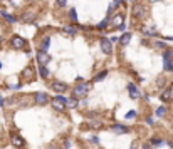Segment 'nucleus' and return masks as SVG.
<instances>
[{"mask_svg":"<svg viewBox=\"0 0 173 149\" xmlns=\"http://www.w3.org/2000/svg\"><path fill=\"white\" fill-rule=\"evenodd\" d=\"M51 104L56 111H64L66 107H67V99H66L64 96H57V97H54L51 101Z\"/></svg>","mask_w":173,"mask_h":149,"instance_id":"obj_1","label":"nucleus"},{"mask_svg":"<svg viewBox=\"0 0 173 149\" xmlns=\"http://www.w3.org/2000/svg\"><path fill=\"white\" fill-rule=\"evenodd\" d=\"M87 89H89V84H86V82H81L79 86H76L74 87V97H77V99H81V97H86V94H87Z\"/></svg>","mask_w":173,"mask_h":149,"instance_id":"obj_2","label":"nucleus"},{"mask_svg":"<svg viewBox=\"0 0 173 149\" xmlns=\"http://www.w3.org/2000/svg\"><path fill=\"white\" fill-rule=\"evenodd\" d=\"M49 62H51V55L46 50H37V64L39 66H47Z\"/></svg>","mask_w":173,"mask_h":149,"instance_id":"obj_3","label":"nucleus"},{"mask_svg":"<svg viewBox=\"0 0 173 149\" xmlns=\"http://www.w3.org/2000/svg\"><path fill=\"white\" fill-rule=\"evenodd\" d=\"M10 45L19 50V49H24V47H25V40L22 39V37H19V35H14V37H12V40H10Z\"/></svg>","mask_w":173,"mask_h":149,"instance_id":"obj_4","label":"nucleus"},{"mask_svg":"<svg viewBox=\"0 0 173 149\" xmlns=\"http://www.w3.org/2000/svg\"><path fill=\"white\" fill-rule=\"evenodd\" d=\"M51 87H52V91H56L57 94H62V92L67 89V86H66L64 82H59V80H54V82L51 84Z\"/></svg>","mask_w":173,"mask_h":149,"instance_id":"obj_5","label":"nucleus"},{"mask_svg":"<svg viewBox=\"0 0 173 149\" xmlns=\"http://www.w3.org/2000/svg\"><path fill=\"white\" fill-rule=\"evenodd\" d=\"M101 49H103V52H104V54H111V52H113L111 40L106 39V37H103V39H101Z\"/></svg>","mask_w":173,"mask_h":149,"instance_id":"obj_6","label":"nucleus"},{"mask_svg":"<svg viewBox=\"0 0 173 149\" xmlns=\"http://www.w3.org/2000/svg\"><path fill=\"white\" fill-rule=\"evenodd\" d=\"M128 92H130V96L133 99H140V91H138L136 89V86H134V84H128Z\"/></svg>","mask_w":173,"mask_h":149,"instance_id":"obj_7","label":"nucleus"},{"mask_svg":"<svg viewBox=\"0 0 173 149\" xmlns=\"http://www.w3.org/2000/svg\"><path fill=\"white\" fill-rule=\"evenodd\" d=\"M109 22H111V27H119L123 22H124V17H123L121 14H119V15H114V17H113Z\"/></svg>","mask_w":173,"mask_h":149,"instance_id":"obj_8","label":"nucleus"},{"mask_svg":"<svg viewBox=\"0 0 173 149\" xmlns=\"http://www.w3.org/2000/svg\"><path fill=\"white\" fill-rule=\"evenodd\" d=\"M133 15H134L136 18H141V17H143V15H144V8H143V5H140V4L134 5V7H133Z\"/></svg>","mask_w":173,"mask_h":149,"instance_id":"obj_9","label":"nucleus"},{"mask_svg":"<svg viewBox=\"0 0 173 149\" xmlns=\"http://www.w3.org/2000/svg\"><path fill=\"white\" fill-rule=\"evenodd\" d=\"M171 59H173V52H171V50H165V54H163V62H165V70H166V67L170 66V62H171Z\"/></svg>","mask_w":173,"mask_h":149,"instance_id":"obj_10","label":"nucleus"},{"mask_svg":"<svg viewBox=\"0 0 173 149\" xmlns=\"http://www.w3.org/2000/svg\"><path fill=\"white\" fill-rule=\"evenodd\" d=\"M130 42H131V34L124 32L121 37H119V44H121V45H128Z\"/></svg>","mask_w":173,"mask_h":149,"instance_id":"obj_11","label":"nucleus"},{"mask_svg":"<svg viewBox=\"0 0 173 149\" xmlns=\"http://www.w3.org/2000/svg\"><path fill=\"white\" fill-rule=\"evenodd\" d=\"M111 131L116 132V134H124V132H128V129L124 126H121V124H116V126L111 127Z\"/></svg>","mask_w":173,"mask_h":149,"instance_id":"obj_12","label":"nucleus"},{"mask_svg":"<svg viewBox=\"0 0 173 149\" xmlns=\"http://www.w3.org/2000/svg\"><path fill=\"white\" fill-rule=\"evenodd\" d=\"M36 102L37 104H47V94H44V92L36 94Z\"/></svg>","mask_w":173,"mask_h":149,"instance_id":"obj_13","label":"nucleus"},{"mask_svg":"<svg viewBox=\"0 0 173 149\" xmlns=\"http://www.w3.org/2000/svg\"><path fill=\"white\" fill-rule=\"evenodd\" d=\"M12 144H14L15 147H22V146H24V139H22L20 136H12Z\"/></svg>","mask_w":173,"mask_h":149,"instance_id":"obj_14","label":"nucleus"},{"mask_svg":"<svg viewBox=\"0 0 173 149\" xmlns=\"http://www.w3.org/2000/svg\"><path fill=\"white\" fill-rule=\"evenodd\" d=\"M141 30H143V34H146V35H155L156 34V29L153 25H144Z\"/></svg>","mask_w":173,"mask_h":149,"instance_id":"obj_15","label":"nucleus"},{"mask_svg":"<svg viewBox=\"0 0 173 149\" xmlns=\"http://www.w3.org/2000/svg\"><path fill=\"white\" fill-rule=\"evenodd\" d=\"M160 97H161V101L163 102H166V101H170V99H171V89H165V91L161 92V96H160Z\"/></svg>","mask_w":173,"mask_h":149,"instance_id":"obj_16","label":"nucleus"},{"mask_svg":"<svg viewBox=\"0 0 173 149\" xmlns=\"http://www.w3.org/2000/svg\"><path fill=\"white\" fill-rule=\"evenodd\" d=\"M2 17H4L5 20H7V22H10V24H15V22H17V18L12 17V15H8L7 12H4V10H2Z\"/></svg>","mask_w":173,"mask_h":149,"instance_id":"obj_17","label":"nucleus"},{"mask_svg":"<svg viewBox=\"0 0 173 149\" xmlns=\"http://www.w3.org/2000/svg\"><path fill=\"white\" fill-rule=\"evenodd\" d=\"M24 77H25V79H32L34 77V69L32 67H27V69L24 70Z\"/></svg>","mask_w":173,"mask_h":149,"instance_id":"obj_18","label":"nucleus"},{"mask_svg":"<svg viewBox=\"0 0 173 149\" xmlns=\"http://www.w3.org/2000/svg\"><path fill=\"white\" fill-rule=\"evenodd\" d=\"M106 76H108V72H106V70H103V72H99V74H97L96 77H94V82H99V80H103V79H104Z\"/></svg>","mask_w":173,"mask_h":149,"instance_id":"obj_19","label":"nucleus"},{"mask_svg":"<svg viewBox=\"0 0 173 149\" xmlns=\"http://www.w3.org/2000/svg\"><path fill=\"white\" fill-rule=\"evenodd\" d=\"M39 74L42 77H49V70L46 69V66H39Z\"/></svg>","mask_w":173,"mask_h":149,"instance_id":"obj_20","label":"nucleus"},{"mask_svg":"<svg viewBox=\"0 0 173 149\" xmlns=\"http://www.w3.org/2000/svg\"><path fill=\"white\" fill-rule=\"evenodd\" d=\"M49 44H51V37H46V39L42 40V50H47Z\"/></svg>","mask_w":173,"mask_h":149,"instance_id":"obj_21","label":"nucleus"},{"mask_svg":"<svg viewBox=\"0 0 173 149\" xmlns=\"http://www.w3.org/2000/svg\"><path fill=\"white\" fill-rule=\"evenodd\" d=\"M69 17H71L72 22H76V20H77V15H76V10H74V8H71V10H69Z\"/></svg>","mask_w":173,"mask_h":149,"instance_id":"obj_22","label":"nucleus"},{"mask_svg":"<svg viewBox=\"0 0 173 149\" xmlns=\"http://www.w3.org/2000/svg\"><path fill=\"white\" fill-rule=\"evenodd\" d=\"M108 22H109L108 18H104V20H103V22H99V24H97V29H99V30H101V29H104V27L108 25Z\"/></svg>","mask_w":173,"mask_h":149,"instance_id":"obj_23","label":"nucleus"},{"mask_svg":"<svg viewBox=\"0 0 173 149\" xmlns=\"http://www.w3.org/2000/svg\"><path fill=\"white\" fill-rule=\"evenodd\" d=\"M161 142H163V141H161V139H158V138L151 139V144H153V146H161Z\"/></svg>","mask_w":173,"mask_h":149,"instance_id":"obj_24","label":"nucleus"},{"mask_svg":"<svg viewBox=\"0 0 173 149\" xmlns=\"http://www.w3.org/2000/svg\"><path fill=\"white\" fill-rule=\"evenodd\" d=\"M64 32L69 34V35H74V29L72 27H64Z\"/></svg>","mask_w":173,"mask_h":149,"instance_id":"obj_25","label":"nucleus"},{"mask_svg":"<svg viewBox=\"0 0 173 149\" xmlns=\"http://www.w3.org/2000/svg\"><path fill=\"white\" fill-rule=\"evenodd\" d=\"M163 114H165V107H158V109H156V116L161 117Z\"/></svg>","mask_w":173,"mask_h":149,"instance_id":"obj_26","label":"nucleus"},{"mask_svg":"<svg viewBox=\"0 0 173 149\" xmlns=\"http://www.w3.org/2000/svg\"><path fill=\"white\" fill-rule=\"evenodd\" d=\"M77 105V102L74 101V99H71V101H67V107H76Z\"/></svg>","mask_w":173,"mask_h":149,"instance_id":"obj_27","label":"nucleus"},{"mask_svg":"<svg viewBox=\"0 0 173 149\" xmlns=\"http://www.w3.org/2000/svg\"><path fill=\"white\" fill-rule=\"evenodd\" d=\"M134 116H136V112H134V111H130V112L126 114V119H133Z\"/></svg>","mask_w":173,"mask_h":149,"instance_id":"obj_28","label":"nucleus"},{"mask_svg":"<svg viewBox=\"0 0 173 149\" xmlns=\"http://www.w3.org/2000/svg\"><path fill=\"white\" fill-rule=\"evenodd\" d=\"M66 4H67V0H57V5H61V7H64Z\"/></svg>","mask_w":173,"mask_h":149,"instance_id":"obj_29","label":"nucleus"},{"mask_svg":"<svg viewBox=\"0 0 173 149\" xmlns=\"http://www.w3.org/2000/svg\"><path fill=\"white\" fill-rule=\"evenodd\" d=\"M166 70H168V72H170V70H173V59H171V62H170V66L166 67Z\"/></svg>","mask_w":173,"mask_h":149,"instance_id":"obj_30","label":"nucleus"},{"mask_svg":"<svg viewBox=\"0 0 173 149\" xmlns=\"http://www.w3.org/2000/svg\"><path fill=\"white\" fill-rule=\"evenodd\" d=\"M49 149H59V146L57 144H51V147H49Z\"/></svg>","mask_w":173,"mask_h":149,"instance_id":"obj_31","label":"nucleus"},{"mask_svg":"<svg viewBox=\"0 0 173 149\" xmlns=\"http://www.w3.org/2000/svg\"><path fill=\"white\" fill-rule=\"evenodd\" d=\"M143 149H151V147H150L148 144H143Z\"/></svg>","mask_w":173,"mask_h":149,"instance_id":"obj_32","label":"nucleus"},{"mask_svg":"<svg viewBox=\"0 0 173 149\" xmlns=\"http://www.w3.org/2000/svg\"><path fill=\"white\" fill-rule=\"evenodd\" d=\"M121 4V0H114V5H119Z\"/></svg>","mask_w":173,"mask_h":149,"instance_id":"obj_33","label":"nucleus"},{"mask_svg":"<svg viewBox=\"0 0 173 149\" xmlns=\"http://www.w3.org/2000/svg\"><path fill=\"white\" fill-rule=\"evenodd\" d=\"M2 104H4V99H2V97H0V105H2Z\"/></svg>","mask_w":173,"mask_h":149,"instance_id":"obj_34","label":"nucleus"},{"mask_svg":"<svg viewBox=\"0 0 173 149\" xmlns=\"http://www.w3.org/2000/svg\"><path fill=\"white\" fill-rule=\"evenodd\" d=\"M170 146H171V147H173V141H170Z\"/></svg>","mask_w":173,"mask_h":149,"instance_id":"obj_35","label":"nucleus"},{"mask_svg":"<svg viewBox=\"0 0 173 149\" xmlns=\"http://www.w3.org/2000/svg\"><path fill=\"white\" fill-rule=\"evenodd\" d=\"M151 2H153V4H155V2H160V0H151Z\"/></svg>","mask_w":173,"mask_h":149,"instance_id":"obj_36","label":"nucleus"},{"mask_svg":"<svg viewBox=\"0 0 173 149\" xmlns=\"http://www.w3.org/2000/svg\"><path fill=\"white\" fill-rule=\"evenodd\" d=\"M0 2H4V0H0Z\"/></svg>","mask_w":173,"mask_h":149,"instance_id":"obj_37","label":"nucleus"},{"mask_svg":"<svg viewBox=\"0 0 173 149\" xmlns=\"http://www.w3.org/2000/svg\"><path fill=\"white\" fill-rule=\"evenodd\" d=\"M0 67H2V64H0Z\"/></svg>","mask_w":173,"mask_h":149,"instance_id":"obj_38","label":"nucleus"}]
</instances>
